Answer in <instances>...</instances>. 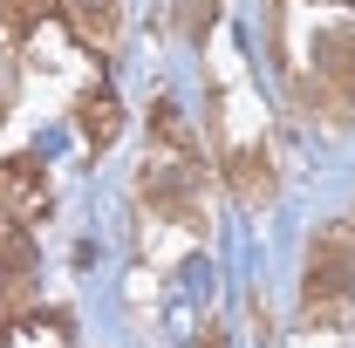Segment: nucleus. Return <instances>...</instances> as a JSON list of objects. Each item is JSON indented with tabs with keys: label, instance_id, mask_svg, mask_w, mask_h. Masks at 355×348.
Returning a JSON list of instances; mask_svg holds the SVG:
<instances>
[{
	"label": "nucleus",
	"instance_id": "5",
	"mask_svg": "<svg viewBox=\"0 0 355 348\" xmlns=\"http://www.w3.org/2000/svg\"><path fill=\"white\" fill-rule=\"evenodd\" d=\"M48 14H55V0H0V28L7 35H35Z\"/></svg>",
	"mask_w": 355,
	"mask_h": 348
},
{
	"label": "nucleus",
	"instance_id": "1",
	"mask_svg": "<svg viewBox=\"0 0 355 348\" xmlns=\"http://www.w3.org/2000/svg\"><path fill=\"white\" fill-rule=\"evenodd\" d=\"M349 294H355V232L349 225H321L314 246H308V266H301V307L321 321Z\"/></svg>",
	"mask_w": 355,
	"mask_h": 348
},
{
	"label": "nucleus",
	"instance_id": "7",
	"mask_svg": "<svg viewBox=\"0 0 355 348\" xmlns=\"http://www.w3.org/2000/svg\"><path fill=\"white\" fill-rule=\"evenodd\" d=\"M205 348H225V335H219V328H212V335H205Z\"/></svg>",
	"mask_w": 355,
	"mask_h": 348
},
{
	"label": "nucleus",
	"instance_id": "3",
	"mask_svg": "<svg viewBox=\"0 0 355 348\" xmlns=\"http://www.w3.org/2000/svg\"><path fill=\"white\" fill-rule=\"evenodd\" d=\"M144 198H150V212H171V218H198V212H191V198H198L191 171H164V164H150V171H144Z\"/></svg>",
	"mask_w": 355,
	"mask_h": 348
},
{
	"label": "nucleus",
	"instance_id": "4",
	"mask_svg": "<svg viewBox=\"0 0 355 348\" xmlns=\"http://www.w3.org/2000/svg\"><path fill=\"white\" fill-rule=\"evenodd\" d=\"M76 123H83V137L103 150V143H116V130H123V110H116L110 89H89L83 103H76Z\"/></svg>",
	"mask_w": 355,
	"mask_h": 348
},
{
	"label": "nucleus",
	"instance_id": "6",
	"mask_svg": "<svg viewBox=\"0 0 355 348\" xmlns=\"http://www.w3.org/2000/svg\"><path fill=\"white\" fill-rule=\"evenodd\" d=\"M212 7H219V0H191V7H178V28L198 42V35H205V21H212Z\"/></svg>",
	"mask_w": 355,
	"mask_h": 348
},
{
	"label": "nucleus",
	"instance_id": "2",
	"mask_svg": "<svg viewBox=\"0 0 355 348\" xmlns=\"http://www.w3.org/2000/svg\"><path fill=\"white\" fill-rule=\"evenodd\" d=\"M42 212H48L42 157H0V218H42Z\"/></svg>",
	"mask_w": 355,
	"mask_h": 348
}]
</instances>
